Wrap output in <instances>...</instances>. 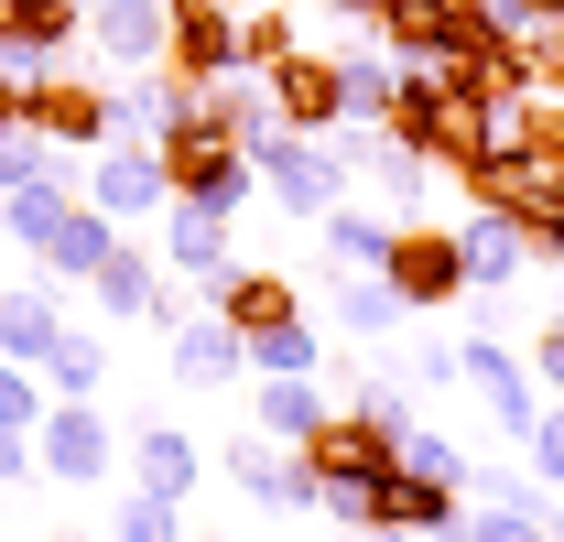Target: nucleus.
Listing matches in <instances>:
<instances>
[{"mask_svg": "<svg viewBox=\"0 0 564 542\" xmlns=\"http://www.w3.org/2000/svg\"><path fill=\"white\" fill-rule=\"evenodd\" d=\"M380 44L413 55V66H445V76H478L499 55V33L478 22V0H380Z\"/></svg>", "mask_w": 564, "mask_h": 542, "instance_id": "obj_1", "label": "nucleus"}, {"mask_svg": "<svg viewBox=\"0 0 564 542\" xmlns=\"http://www.w3.org/2000/svg\"><path fill=\"white\" fill-rule=\"evenodd\" d=\"M250 163H261V196L282 206V217H304V228H315V217H326V206L348 196V174H337V152H326V131H261L250 141Z\"/></svg>", "mask_w": 564, "mask_h": 542, "instance_id": "obj_2", "label": "nucleus"}, {"mask_svg": "<svg viewBox=\"0 0 564 542\" xmlns=\"http://www.w3.org/2000/svg\"><path fill=\"white\" fill-rule=\"evenodd\" d=\"M33 467H44V488H109V477H120L109 412H98V402H44V423H33Z\"/></svg>", "mask_w": 564, "mask_h": 542, "instance_id": "obj_3", "label": "nucleus"}, {"mask_svg": "<svg viewBox=\"0 0 564 542\" xmlns=\"http://www.w3.org/2000/svg\"><path fill=\"white\" fill-rule=\"evenodd\" d=\"M76 196H87V206H109L120 228H152V217L174 206V174H163V152H152V141H98Z\"/></svg>", "mask_w": 564, "mask_h": 542, "instance_id": "obj_4", "label": "nucleus"}, {"mask_svg": "<svg viewBox=\"0 0 564 542\" xmlns=\"http://www.w3.org/2000/svg\"><path fill=\"white\" fill-rule=\"evenodd\" d=\"M391 293L413 304V315H445V304H467V250H456V228H423V217H402L391 228Z\"/></svg>", "mask_w": 564, "mask_h": 542, "instance_id": "obj_5", "label": "nucleus"}, {"mask_svg": "<svg viewBox=\"0 0 564 542\" xmlns=\"http://www.w3.org/2000/svg\"><path fill=\"white\" fill-rule=\"evenodd\" d=\"M22 131L66 141V152H98V141H120V131H109V87H98V76H66V66L22 76Z\"/></svg>", "mask_w": 564, "mask_h": 542, "instance_id": "obj_6", "label": "nucleus"}, {"mask_svg": "<svg viewBox=\"0 0 564 542\" xmlns=\"http://www.w3.org/2000/svg\"><path fill=\"white\" fill-rule=\"evenodd\" d=\"M87 55L109 76H141L174 55V0H87Z\"/></svg>", "mask_w": 564, "mask_h": 542, "instance_id": "obj_7", "label": "nucleus"}, {"mask_svg": "<svg viewBox=\"0 0 564 542\" xmlns=\"http://www.w3.org/2000/svg\"><path fill=\"white\" fill-rule=\"evenodd\" d=\"M217 467H228V488H239L250 510H315L304 456H293V445H272L261 423H250V434H228V445H217Z\"/></svg>", "mask_w": 564, "mask_h": 542, "instance_id": "obj_8", "label": "nucleus"}, {"mask_svg": "<svg viewBox=\"0 0 564 542\" xmlns=\"http://www.w3.org/2000/svg\"><path fill=\"white\" fill-rule=\"evenodd\" d=\"M163 337H174V380H185V391H228V380H250V347H239V326H228V315H185V304H174V293H163Z\"/></svg>", "mask_w": 564, "mask_h": 542, "instance_id": "obj_9", "label": "nucleus"}, {"mask_svg": "<svg viewBox=\"0 0 564 542\" xmlns=\"http://www.w3.org/2000/svg\"><path fill=\"white\" fill-rule=\"evenodd\" d=\"M163 293H174V271H163L152 239H120L109 261L87 271V304H98V315H120V326H163Z\"/></svg>", "mask_w": 564, "mask_h": 542, "instance_id": "obj_10", "label": "nucleus"}, {"mask_svg": "<svg viewBox=\"0 0 564 542\" xmlns=\"http://www.w3.org/2000/svg\"><path fill=\"white\" fill-rule=\"evenodd\" d=\"M174 76H239L250 55H239V0H174V55H163Z\"/></svg>", "mask_w": 564, "mask_h": 542, "instance_id": "obj_11", "label": "nucleus"}, {"mask_svg": "<svg viewBox=\"0 0 564 542\" xmlns=\"http://www.w3.org/2000/svg\"><path fill=\"white\" fill-rule=\"evenodd\" d=\"M467 391L489 402V423L521 445L532 434V412H543V380H532V358H510L499 337H467Z\"/></svg>", "mask_w": 564, "mask_h": 542, "instance_id": "obj_12", "label": "nucleus"}, {"mask_svg": "<svg viewBox=\"0 0 564 542\" xmlns=\"http://www.w3.org/2000/svg\"><path fill=\"white\" fill-rule=\"evenodd\" d=\"M261 87H272V120H282V131H337V55L293 44L282 66H261Z\"/></svg>", "mask_w": 564, "mask_h": 542, "instance_id": "obj_13", "label": "nucleus"}, {"mask_svg": "<svg viewBox=\"0 0 564 542\" xmlns=\"http://www.w3.org/2000/svg\"><path fill=\"white\" fill-rule=\"evenodd\" d=\"M196 477H207V445H196V434H174V423H131V445H120V488L185 499Z\"/></svg>", "mask_w": 564, "mask_h": 542, "instance_id": "obj_14", "label": "nucleus"}, {"mask_svg": "<svg viewBox=\"0 0 564 542\" xmlns=\"http://www.w3.org/2000/svg\"><path fill=\"white\" fill-rule=\"evenodd\" d=\"M76 315H66V282L55 271H33V282H11L0 293V358H22V369H44V347L66 337Z\"/></svg>", "mask_w": 564, "mask_h": 542, "instance_id": "obj_15", "label": "nucleus"}, {"mask_svg": "<svg viewBox=\"0 0 564 542\" xmlns=\"http://www.w3.org/2000/svg\"><path fill=\"white\" fill-rule=\"evenodd\" d=\"M152 250H163L174 282H217V271L239 261V250H228V217H207V206H185V196L152 217Z\"/></svg>", "mask_w": 564, "mask_h": 542, "instance_id": "obj_16", "label": "nucleus"}, {"mask_svg": "<svg viewBox=\"0 0 564 542\" xmlns=\"http://www.w3.org/2000/svg\"><path fill=\"white\" fill-rule=\"evenodd\" d=\"M456 250H467V293H521V271H532V239H521L510 206H478L456 228Z\"/></svg>", "mask_w": 564, "mask_h": 542, "instance_id": "obj_17", "label": "nucleus"}, {"mask_svg": "<svg viewBox=\"0 0 564 542\" xmlns=\"http://www.w3.org/2000/svg\"><path fill=\"white\" fill-rule=\"evenodd\" d=\"M250 391H261V434H272V445H315V434L337 423L326 369H272V380H250Z\"/></svg>", "mask_w": 564, "mask_h": 542, "instance_id": "obj_18", "label": "nucleus"}, {"mask_svg": "<svg viewBox=\"0 0 564 542\" xmlns=\"http://www.w3.org/2000/svg\"><path fill=\"white\" fill-rule=\"evenodd\" d=\"M185 87H196V76H174V66L120 76V87H109V131H120V141H163V131H174V109H185Z\"/></svg>", "mask_w": 564, "mask_h": 542, "instance_id": "obj_19", "label": "nucleus"}, {"mask_svg": "<svg viewBox=\"0 0 564 542\" xmlns=\"http://www.w3.org/2000/svg\"><path fill=\"white\" fill-rule=\"evenodd\" d=\"M120 239H131V228H120V217H109V206H87V196H76L66 217H55V239H44V250H33V261L55 271V282H87V271L109 261V250H120Z\"/></svg>", "mask_w": 564, "mask_h": 542, "instance_id": "obj_20", "label": "nucleus"}, {"mask_svg": "<svg viewBox=\"0 0 564 542\" xmlns=\"http://www.w3.org/2000/svg\"><path fill=\"white\" fill-rule=\"evenodd\" d=\"M207 304L228 315V326H239V337H250V326H272V315H304L293 271H250V261H228V271H217V282H207Z\"/></svg>", "mask_w": 564, "mask_h": 542, "instance_id": "obj_21", "label": "nucleus"}, {"mask_svg": "<svg viewBox=\"0 0 564 542\" xmlns=\"http://www.w3.org/2000/svg\"><path fill=\"white\" fill-rule=\"evenodd\" d=\"M391 228H402V217H380V206H326V217H315V250H326V261L337 271H380L391 261Z\"/></svg>", "mask_w": 564, "mask_h": 542, "instance_id": "obj_22", "label": "nucleus"}, {"mask_svg": "<svg viewBox=\"0 0 564 542\" xmlns=\"http://www.w3.org/2000/svg\"><path fill=\"white\" fill-rule=\"evenodd\" d=\"M413 304L391 293V271H337V293H326V326L337 337H391Z\"/></svg>", "mask_w": 564, "mask_h": 542, "instance_id": "obj_23", "label": "nucleus"}, {"mask_svg": "<svg viewBox=\"0 0 564 542\" xmlns=\"http://www.w3.org/2000/svg\"><path fill=\"white\" fill-rule=\"evenodd\" d=\"M44 391H55V402H98V391H109V337L66 326V337L44 347Z\"/></svg>", "mask_w": 564, "mask_h": 542, "instance_id": "obj_24", "label": "nucleus"}, {"mask_svg": "<svg viewBox=\"0 0 564 542\" xmlns=\"http://www.w3.org/2000/svg\"><path fill=\"white\" fill-rule=\"evenodd\" d=\"M250 380H272V369H326V326L315 315H272V326H250Z\"/></svg>", "mask_w": 564, "mask_h": 542, "instance_id": "obj_25", "label": "nucleus"}, {"mask_svg": "<svg viewBox=\"0 0 564 542\" xmlns=\"http://www.w3.org/2000/svg\"><path fill=\"white\" fill-rule=\"evenodd\" d=\"M66 206H76V185H0V250H44Z\"/></svg>", "mask_w": 564, "mask_h": 542, "instance_id": "obj_26", "label": "nucleus"}, {"mask_svg": "<svg viewBox=\"0 0 564 542\" xmlns=\"http://www.w3.org/2000/svg\"><path fill=\"white\" fill-rule=\"evenodd\" d=\"M391 456H402L413 477H434V488H456V499H467V477H478V456H467L456 434H434V423H402V434H391Z\"/></svg>", "mask_w": 564, "mask_h": 542, "instance_id": "obj_27", "label": "nucleus"}, {"mask_svg": "<svg viewBox=\"0 0 564 542\" xmlns=\"http://www.w3.org/2000/svg\"><path fill=\"white\" fill-rule=\"evenodd\" d=\"M391 76H402L391 44L380 55H337V120H391Z\"/></svg>", "mask_w": 564, "mask_h": 542, "instance_id": "obj_28", "label": "nucleus"}, {"mask_svg": "<svg viewBox=\"0 0 564 542\" xmlns=\"http://www.w3.org/2000/svg\"><path fill=\"white\" fill-rule=\"evenodd\" d=\"M109 542H185V499L120 488V510H109Z\"/></svg>", "mask_w": 564, "mask_h": 542, "instance_id": "obj_29", "label": "nucleus"}, {"mask_svg": "<svg viewBox=\"0 0 564 542\" xmlns=\"http://www.w3.org/2000/svg\"><path fill=\"white\" fill-rule=\"evenodd\" d=\"M467 532L478 542H554L543 499H467Z\"/></svg>", "mask_w": 564, "mask_h": 542, "instance_id": "obj_30", "label": "nucleus"}, {"mask_svg": "<svg viewBox=\"0 0 564 542\" xmlns=\"http://www.w3.org/2000/svg\"><path fill=\"white\" fill-rule=\"evenodd\" d=\"M521 477H532L543 499L564 488V402H543V412H532V434H521Z\"/></svg>", "mask_w": 564, "mask_h": 542, "instance_id": "obj_31", "label": "nucleus"}, {"mask_svg": "<svg viewBox=\"0 0 564 542\" xmlns=\"http://www.w3.org/2000/svg\"><path fill=\"white\" fill-rule=\"evenodd\" d=\"M44 402H55V391H44V369L0 358V434H33V423H44Z\"/></svg>", "mask_w": 564, "mask_h": 542, "instance_id": "obj_32", "label": "nucleus"}, {"mask_svg": "<svg viewBox=\"0 0 564 542\" xmlns=\"http://www.w3.org/2000/svg\"><path fill=\"white\" fill-rule=\"evenodd\" d=\"M402 380H413V391H467V347H445V337L402 347Z\"/></svg>", "mask_w": 564, "mask_h": 542, "instance_id": "obj_33", "label": "nucleus"}, {"mask_svg": "<svg viewBox=\"0 0 564 542\" xmlns=\"http://www.w3.org/2000/svg\"><path fill=\"white\" fill-rule=\"evenodd\" d=\"M532 380H543V391L564 402V304L543 315V326H532Z\"/></svg>", "mask_w": 564, "mask_h": 542, "instance_id": "obj_34", "label": "nucleus"}, {"mask_svg": "<svg viewBox=\"0 0 564 542\" xmlns=\"http://www.w3.org/2000/svg\"><path fill=\"white\" fill-rule=\"evenodd\" d=\"M0 488H44V467H33V434H0Z\"/></svg>", "mask_w": 564, "mask_h": 542, "instance_id": "obj_35", "label": "nucleus"}, {"mask_svg": "<svg viewBox=\"0 0 564 542\" xmlns=\"http://www.w3.org/2000/svg\"><path fill=\"white\" fill-rule=\"evenodd\" d=\"M543 521H554V542H564V488H554V510H543Z\"/></svg>", "mask_w": 564, "mask_h": 542, "instance_id": "obj_36", "label": "nucleus"}, {"mask_svg": "<svg viewBox=\"0 0 564 542\" xmlns=\"http://www.w3.org/2000/svg\"><path fill=\"white\" fill-rule=\"evenodd\" d=\"M369 542H413V532H369Z\"/></svg>", "mask_w": 564, "mask_h": 542, "instance_id": "obj_37", "label": "nucleus"}, {"mask_svg": "<svg viewBox=\"0 0 564 542\" xmlns=\"http://www.w3.org/2000/svg\"><path fill=\"white\" fill-rule=\"evenodd\" d=\"M55 542H87V532H55Z\"/></svg>", "mask_w": 564, "mask_h": 542, "instance_id": "obj_38", "label": "nucleus"}, {"mask_svg": "<svg viewBox=\"0 0 564 542\" xmlns=\"http://www.w3.org/2000/svg\"><path fill=\"white\" fill-rule=\"evenodd\" d=\"M0 293H11V282H0Z\"/></svg>", "mask_w": 564, "mask_h": 542, "instance_id": "obj_39", "label": "nucleus"}]
</instances>
